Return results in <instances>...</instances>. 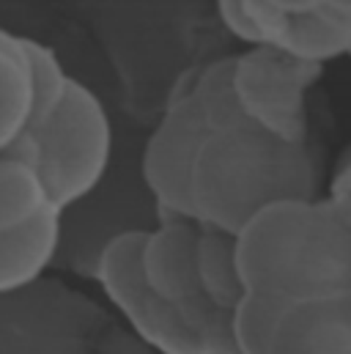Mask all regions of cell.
I'll use <instances>...</instances> for the list:
<instances>
[{"label": "cell", "mask_w": 351, "mask_h": 354, "mask_svg": "<svg viewBox=\"0 0 351 354\" xmlns=\"http://www.w3.org/2000/svg\"><path fill=\"white\" fill-rule=\"evenodd\" d=\"M247 294L294 302L351 288V212L332 198L269 203L236 234Z\"/></svg>", "instance_id": "cell-1"}, {"label": "cell", "mask_w": 351, "mask_h": 354, "mask_svg": "<svg viewBox=\"0 0 351 354\" xmlns=\"http://www.w3.org/2000/svg\"><path fill=\"white\" fill-rule=\"evenodd\" d=\"M319 178L321 174L310 143H283L250 121L234 129L209 132L192 168V220L200 228L236 236L269 203L316 198Z\"/></svg>", "instance_id": "cell-2"}, {"label": "cell", "mask_w": 351, "mask_h": 354, "mask_svg": "<svg viewBox=\"0 0 351 354\" xmlns=\"http://www.w3.org/2000/svg\"><path fill=\"white\" fill-rule=\"evenodd\" d=\"M30 132L41 143L39 174L55 209L69 212L102 187L113 157V127L88 86L72 77L55 115Z\"/></svg>", "instance_id": "cell-3"}, {"label": "cell", "mask_w": 351, "mask_h": 354, "mask_svg": "<svg viewBox=\"0 0 351 354\" xmlns=\"http://www.w3.org/2000/svg\"><path fill=\"white\" fill-rule=\"evenodd\" d=\"M149 228H126L107 236L93 259V277L107 302L132 333L157 354H198L189 327L162 302L143 274V239Z\"/></svg>", "instance_id": "cell-4"}, {"label": "cell", "mask_w": 351, "mask_h": 354, "mask_svg": "<svg viewBox=\"0 0 351 354\" xmlns=\"http://www.w3.org/2000/svg\"><path fill=\"white\" fill-rule=\"evenodd\" d=\"M319 80V64L296 61L272 47H247L234 55V91L245 118L291 146L307 143V91Z\"/></svg>", "instance_id": "cell-5"}, {"label": "cell", "mask_w": 351, "mask_h": 354, "mask_svg": "<svg viewBox=\"0 0 351 354\" xmlns=\"http://www.w3.org/2000/svg\"><path fill=\"white\" fill-rule=\"evenodd\" d=\"M206 135L209 127L189 86H178L140 154V181L157 223L192 220L189 184Z\"/></svg>", "instance_id": "cell-6"}, {"label": "cell", "mask_w": 351, "mask_h": 354, "mask_svg": "<svg viewBox=\"0 0 351 354\" xmlns=\"http://www.w3.org/2000/svg\"><path fill=\"white\" fill-rule=\"evenodd\" d=\"M198 236L195 220H168L146 231L143 239V274L154 294L176 308L189 333L214 310L198 283Z\"/></svg>", "instance_id": "cell-7"}, {"label": "cell", "mask_w": 351, "mask_h": 354, "mask_svg": "<svg viewBox=\"0 0 351 354\" xmlns=\"http://www.w3.org/2000/svg\"><path fill=\"white\" fill-rule=\"evenodd\" d=\"M247 19L253 28V47H272L296 61L319 66L349 55V17L324 8L285 11L266 0H247Z\"/></svg>", "instance_id": "cell-8"}, {"label": "cell", "mask_w": 351, "mask_h": 354, "mask_svg": "<svg viewBox=\"0 0 351 354\" xmlns=\"http://www.w3.org/2000/svg\"><path fill=\"white\" fill-rule=\"evenodd\" d=\"M266 354H351V288L283 302Z\"/></svg>", "instance_id": "cell-9"}, {"label": "cell", "mask_w": 351, "mask_h": 354, "mask_svg": "<svg viewBox=\"0 0 351 354\" xmlns=\"http://www.w3.org/2000/svg\"><path fill=\"white\" fill-rule=\"evenodd\" d=\"M64 239V212L47 209L30 225L0 236V297L33 286L55 261Z\"/></svg>", "instance_id": "cell-10"}, {"label": "cell", "mask_w": 351, "mask_h": 354, "mask_svg": "<svg viewBox=\"0 0 351 354\" xmlns=\"http://www.w3.org/2000/svg\"><path fill=\"white\" fill-rule=\"evenodd\" d=\"M33 72L22 36L0 28V154L33 121Z\"/></svg>", "instance_id": "cell-11"}, {"label": "cell", "mask_w": 351, "mask_h": 354, "mask_svg": "<svg viewBox=\"0 0 351 354\" xmlns=\"http://www.w3.org/2000/svg\"><path fill=\"white\" fill-rule=\"evenodd\" d=\"M198 283L203 297L220 308L234 310L245 299V283L239 274L236 259V236L214 228H200L198 236Z\"/></svg>", "instance_id": "cell-12"}, {"label": "cell", "mask_w": 351, "mask_h": 354, "mask_svg": "<svg viewBox=\"0 0 351 354\" xmlns=\"http://www.w3.org/2000/svg\"><path fill=\"white\" fill-rule=\"evenodd\" d=\"M53 209V198L36 165L0 154V236L14 234Z\"/></svg>", "instance_id": "cell-13"}, {"label": "cell", "mask_w": 351, "mask_h": 354, "mask_svg": "<svg viewBox=\"0 0 351 354\" xmlns=\"http://www.w3.org/2000/svg\"><path fill=\"white\" fill-rule=\"evenodd\" d=\"M189 93L195 96L209 132H222L247 124L236 91H234V55L206 64L187 77Z\"/></svg>", "instance_id": "cell-14"}, {"label": "cell", "mask_w": 351, "mask_h": 354, "mask_svg": "<svg viewBox=\"0 0 351 354\" xmlns=\"http://www.w3.org/2000/svg\"><path fill=\"white\" fill-rule=\"evenodd\" d=\"M22 44H25V53H28V61H30V72H33V93H36V102H33V121L28 129H36V127H44L55 110L61 107L72 77L66 75L61 58L55 55L53 47L30 39V36H22Z\"/></svg>", "instance_id": "cell-15"}, {"label": "cell", "mask_w": 351, "mask_h": 354, "mask_svg": "<svg viewBox=\"0 0 351 354\" xmlns=\"http://www.w3.org/2000/svg\"><path fill=\"white\" fill-rule=\"evenodd\" d=\"M280 308L283 302L277 299L245 294V299L234 308V333H236L239 354H266Z\"/></svg>", "instance_id": "cell-16"}, {"label": "cell", "mask_w": 351, "mask_h": 354, "mask_svg": "<svg viewBox=\"0 0 351 354\" xmlns=\"http://www.w3.org/2000/svg\"><path fill=\"white\" fill-rule=\"evenodd\" d=\"M195 349L198 354H239L236 333H234V310L214 308L195 330Z\"/></svg>", "instance_id": "cell-17"}, {"label": "cell", "mask_w": 351, "mask_h": 354, "mask_svg": "<svg viewBox=\"0 0 351 354\" xmlns=\"http://www.w3.org/2000/svg\"><path fill=\"white\" fill-rule=\"evenodd\" d=\"M217 17L222 22V28L242 41L245 47H253V28L247 19V0H214Z\"/></svg>", "instance_id": "cell-18"}, {"label": "cell", "mask_w": 351, "mask_h": 354, "mask_svg": "<svg viewBox=\"0 0 351 354\" xmlns=\"http://www.w3.org/2000/svg\"><path fill=\"white\" fill-rule=\"evenodd\" d=\"M327 198H332L335 203H341L343 209L351 212V151L338 162L335 174L330 178V192Z\"/></svg>", "instance_id": "cell-19"}, {"label": "cell", "mask_w": 351, "mask_h": 354, "mask_svg": "<svg viewBox=\"0 0 351 354\" xmlns=\"http://www.w3.org/2000/svg\"><path fill=\"white\" fill-rule=\"evenodd\" d=\"M296 3L302 8H324V11H332V14L351 19V0H296Z\"/></svg>", "instance_id": "cell-20"}, {"label": "cell", "mask_w": 351, "mask_h": 354, "mask_svg": "<svg viewBox=\"0 0 351 354\" xmlns=\"http://www.w3.org/2000/svg\"><path fill=\"white\" fill-rule=\"evenodd\" d=\"M349 58H351V47H349Z\"/></svg>", "instance_id": "cell-21"}]
</instances>
